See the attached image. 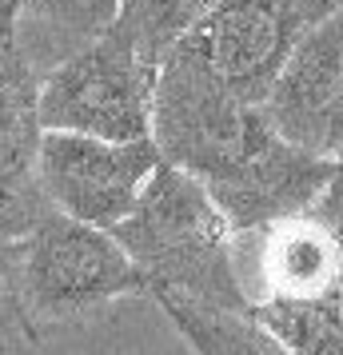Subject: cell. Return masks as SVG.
Wrapping results in <instances>:
<instances>
[{
	"label": "cell",
	"instance_id": "1",
	"mask_svg": "<svg viewBox=\"0 0 343 355\" xmlns=\"http://www.w3.org/2000/svg\"><path fill=\"white\" fill-rule=\"evenodd\" d=\"M136 268L148 275V295H176L188 304L247 311L244 279L236 272V232L208 188L164 160L136 208L112 227Z\"/></svg>",
	"mask_w": 343,
	"mask_h": 355
},
{
	"label": "cell",
	"instance_id": "2",
	"mask_svg": "<svg viewBox=\"0 0 343 355\" xmlns=\"http://www.w3.org/2000/svg\"><path fill=\"white\" fill-rule=\"evenodd\" d=\"M279 132L263 104L244 100L216 76L192 49H176L160 60L152 140L168 164L212 188L240 172Z\"/></svg>",
	"mask_w": 343,
	"mask_h": 355
},
{
	"label": "cell",
	"instance_id": "3",
	"mask_svg": "<svg viewBox=\"0 0 343 355\" xmlns=\"http://www.w3.org/2000/svg\"><path fill=\"white\" fill-rule=\"evenodd\" d=\"M8 284L24 323L72 320L124 295H148V275L108 227L84 224L52 204L33 220Z\"/></svg>",
	"mask_w": 343,
	"mask_h": 355
},
{
	"label": "cell",
	"instance_id": "4",
	"mask_svg": "<svg viewBox=\"0 0 343 355\" xmlns=\"http://www.w3.org/2000/svg\"><path fill=\"white\" fill-rule=\"evenodd\" d=\"M156 76L160 64L112 24L40 76V124L104 140L152 136Z\"/></svg>",
	"mask_w": 343,
	"mask_h": 355
},
{
	"label": "cell",
	"instance_id": "5",
	"mask_svg": "<svg viewBox=\"0 0 343 355\" xmlns=\"http://www.w3.org/2000/svg\"><path fill=\"white\" fill-rule=\"evenodd\" d=\"M164 164L152 136L104 140L84 132L44 128L36 152V184L52 208L112 232Z\"/></svg>",
	"mask_w": 343,
	"mask_h": 355
},
{
	"label": "cell",
	"instance_id": "6",
	"mask_svg": "<svg viewBox=\"0 0 343 355\" xmlns=\"http://www.w3.org/2000/svg\"><path fill=\"white\" fill-rule=\"evenodd\" d=\"M340 4L343 0H216L180 44L231 92L263 104L295 40Z\"/></svg>",
	"mask_w": 343,
	"mask_h": 355
},
{
	"label": "cell",
	"instance_id": "7",
	"mask_svg": "<svg viewBox=\"0 0 343 355\" xmlns=\"http://www.w3.org/2000/svg\"><path fill=\"white\" fill-rule=\"evenodd\" d=\"M343 100V4L295 40L263 96V112L283 140L331 156V132Z\"/></svg>",
	"mask_w": 343,
	"mask_h": 355
},
{
	"label": "cell",
	"instance_id": "8",
	"mask_svg": "<svg viewBox=\"0 0 343 355\" xmlns=\"http://www.w3.org/2000/svg\"><path fill=\"white\" fill-rule=\"evenodd\" d=\"M335 172H340L335 156H319V152H308V148L276 136L240 172L212 184L208 196L228 216L231 232H252V227H263L283 216L315 211Z\"/></svg>",
	"mask_w": 343,
	"mask_h": 355
},
{
	"label": "cell",
	"instance_id": "9",
	"mask_svg": "<svg viewBox=\"0 0 343 355\" xmlns=\"http://www.w3.org/2000/svg\"><path fill=\"white\" fill-rule=\"evenodd\" d=\"M256 236V275L260 295H331L340 291V240L319 211L283 216L263 227H252Z\"/></svg>",
	"mask_w": 343,
	"mask_h": 355
},
{
	"label": "cell",
	"instance_id": "10",
	"mask_svg": "<svg viewBox=\"0 0 343 355\" xmlns=\"http://www.w3.org/2000/svg\"><path fill=\"white\" fill-rule=\"evenodd\" d=\"M40 72L20 52L17 36L0 33V200H20L40 188Z\"/></svg>",
	"mask_w": 343,
	"mask_h": 355
},
{
	"label": "cell",
	"instance_id": "11",
	"mask_svg": "<svg viewBox=\"0 0 343 355\" xmlns=\"http://www.w3.org/2000/svg\"><path fill=\"white\" fill-rule=\"evenodd\" d=\"M116 12L120 0H28L20 8L12 36L28 56V64L44 76L72 52L108 33Z\"/></svg>",
	"mask_w": 343,
	"mask_h": 355
},
{
	"label": "cell",
	"instance_id": "12",
	"mask_svg": "<svg viewBox=\"0 0 343 355\" xmlns=\"http://www.w3.org/2000/svg\"><path fill=\"white\" fill-rule=\"evenodd\" d=\"M156 304L196 355H292L252 311L204 307L176 295H156Z\"/></svg>",
	"mask_w": 343,
	"mask_h": 355
},
{
	"label": "cell",
	"instance_id": "13",
	"mask_svg": "<svg viewBox=\"0 0 343 355\" xmlns=\"http://www.w3.org/2000/svg\"><path fill=\"white\" fill-rule=\"evenodd\" d=\"M292 355H343V300L331 295H276L247 307Z\"/></svg>",
	"mask_w": 343,
	"mask_h": 355
},
{
	"label": "cell",
	"instance_id": "14",
	"mask_svg": "<svg viewBox=\"0 0 343 355\" xmlns=\"http://www.w3.org/2000/svg\"><path fill=\"white\" fill-rule=\"evenodd\" d=\"M216 0H120L116 28L132 36L144 56L160 64L184 36L196 28V20L212 8Z\"/></svg>",
	"mask_w": 343,
	"mask_h": 355
},
{
	"label": "cell",
	"instance_id": "15",
	"mask_svg": "<svg viewBox=\"0 0 343 355\" xmlns=\"http://www.w3.org/2000/svg\"><path fill=\"white\" fill-rule=\"evenodd\" d=\"M44 208H49V196L40 192V188L20 196V200H0V279L4 284H8V275L17 268L28 227H33V220Z\"/></svg>",
	"mask_w": 343,
	"mask_h": 355
},
{
	"label": "cell",
	"instance_id": "16",
	"mask_svg": "<svg viewBox=\"0 0 343 355\" xmlns=\"http://www.w3.org/2000/svg\"><path fill=\"white\" fill-rule=\"evenodd\" d=\"M315 211L331 224L335 240H340V300H343V164H340V172H335L331 188L324 192V200H319V208Z\"/></svg>",
	"mask_w": 343,
	"mask_h": 355
},
{
	"label": "cell",
	"instance_id": "17",
	"mask_svg": "<svg viewBox=\"0 0 343 355\" xmlns=\"http://www.w3.org/2000/svg\"><path fill=\"white\" fill-rule=\"evenodd\" d=\"M28 0H0V33H12L17 28V17Z\"/></svg>",
	"mask_w": 343,
	"mask_h": 355
},
{
	"label": "cell",
	"instance_id": "18",
	"mask_svg": "<svg viewBox=\"0 0 343 355\" xmlns=\"http://www.w3.org/2000/svg\"><path fill=\"white\" fill-rule=\"evenodd\" d=\"M331 156L343 164V100H340V116H335V132H331Z\"/></svg>",
	"mask_w": 343,
	"mask_h": 355
}]
</instances>
